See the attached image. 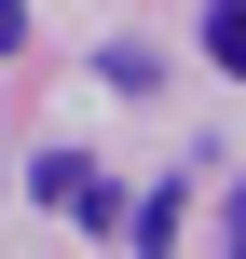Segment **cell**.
<instances>
[{
	"label": "cell",
	"instance_id": "1",
	"mask_svg": "<svg viewBox=\"0 0 246 259\" xmlns=\"http://www.w3.org/2000/svg\"><path fill=\"white\" fill-rule=\"evenodd\" d=\"M27 191H41L55 219H82V232H110V178H96V150H82V137H55V150L27 164Z\"/></svg>",
	"mask_w": 246,
	"mask_h": 259
},
{
	"label": "cell",
	"instance_id": "2",
	"mask_svg": "<svg viewBox=\"0 0 246 259\" xmlns=\"http://www.w3.org/2000/svg\"><path fill=\"white\" fill-rule=\"evenodd\" d=\"M178 219H192V191H151V205H137V219H110V232H123V246H178Z\"/></svg>",
	"mask_w": 246,
	"mask_h": 259
},
{
	"label": "cell",
	"instance_id": "3",
	"mask_svg": "<svg viewBox=\"0 0 246 259\" xmlns=\"http://www.w3.org/2000/svg\"><path fill=\"white\" fill-rule=\"evenodd\" d=\"M0 55H27V0H0Z\"/></svg>",
	"mask_w": 246,
	"mask_h": 259
}]
</instances>
